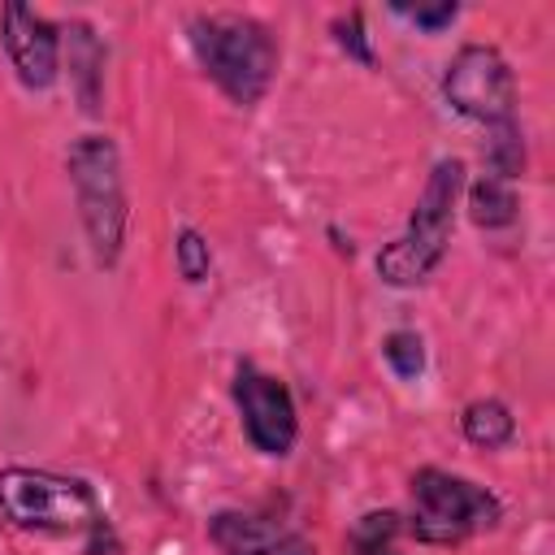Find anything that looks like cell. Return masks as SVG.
Returning <instances> with one entry per match:
<instances>
[{"mask_svg": "<svg viewBox=\"0 0 555 555\" xmlns=\"http://www.w3.org/2000/svg\"><path fill=\"white\" fill-rule=\"evenodd\" d=\"M382 356H386V364L395 369V377H403V382L421 377V369H425V343H421L416 330H395V334H386Z\"/></svg>", "mask_w": 555, "mask_h": 555, "instance_id": "obj_15", "label": "cell"}, {"mask_svg": "<svg viewBox=\"0 0 555 555\" xmlns=\"http://www.w3.org/2000/svg\"><path fill=\"white\" fill-rule=\"evenodd\" d=\"M208 538L221 555H317V546L264 516L251 512H217L208 525Z\"/></svg>", "mask_w": 555, "mask_h": 555, "instance_id": "obj_9", "label": "cell"}, {"mask_svg": "<svg viewBox=\"0 0 555 555\" xmlns=\"http://www.w3.org/2000/svg\"><path fill=\"white\" fill-rule=\"evenodd\" d=\"M403 516L395 512H364L347 533V555H399Z\"/></svg>", "mask_w": 555, "mask_h": 555, "instance_id": "obj_13", "label": "cell"}, {"mask_svg": "<svg viewBox=\"0 0 555 555\" xmlns=\"http://www.w3.org/2000/svg\"><path fill=\"white\" fill-rule=\"evenodd\" d=\"M65 65H69V87L82 104V113H100L104 104V48L87 22H69L65 30Z\"/></svg>", "mask_w": 555, "mask_h": 555, "instance_id": "obj_10", "label": "cell"}, {"mask_svg": "<svg viewBox=\"0 0 555 555\" xmlns=\"http://www.w3.org/2000/svg\"><path fill=\"white\" fill-rule=\"evenodd\" d=\"M468 217L473 225L481 230H499V225H512L516 221V191L512 182H499V178H481L468 186Z\"/></svg>", "mask_w": 555, "mask_h": 555, "instance_id": "obj_12", "label": "cell"}, {"mask_svg": "<svg viewBox=\"0 0 555 555\" xmlns=\"http://www.w3.org/2000/svg\"><path fill=\"white\" fill-rule=\"evenodd\" d=\"M330 30H334V43H338L347 56H356L360 65H373V48H369V35H364V22H360L356 9H351L347 17H338Z\"/></svg>", "mask_w": 555, "mask_h": 555, "instance_id": "obj_17", "label": "cell"}, {"mask_svg": "<svg viewBox=\"0 0 555 555\" xmlns=\"http://www.w3.org/2000/svg\"><path fill=\"white\" fill-rule=\"evenodd\" d=\"M69 182L78 195L82 230L95 264H117L126 234V191H121V156L108 134H82L69 147Z\"/></svg>", "mask_w": 555, "mask_h": 555, "instance_id": "obj_3", "label": "cell"}, {"mask_svg": "<svg viewBox=\"0 0 555 555\" xmlns=\"http://www.w3.org/2000/svg\"><path fill=\"white\" fill-rule=\"evenodd\" d=\"M460 425H464V438H468L473 447H486V451L507 447L512 434H516V421H512V412H507L499 399H477V403H468L464 416H460Z\"/></svg>", "mask_w": 555, "mask_h": 555, "instance_id": "obj_11", "label": "cell"}, {"mask_svg": "<svg viewBox=\"0 0 555 555\" xmlns=\"http://www.w3.org/2000/svg\"><path fill=\"white\" fill-rule=\"evenodd\" d=\"M0 520L35 533H78L100 525V499L82 477H65L48 468H4Z\"/></svg>", "mask_w": 555, "mask_h": 555, "instance_id": "obj_4", "label": "cell"}, {"mask_svg": "<svg viewBox=\"0 0 555 555\" xmlns=\"http://www.w3.org/2000/svg\"><path fill=\"white\" fill-rule=\"evenodd\" d=\"M191 48L204 74L243 108H251L278 69V48L256 17L243 13H199L191 17Z\"/></svg>", "mask_w": 555, "mask_h": 555, "instance_id": "obj_1", "label": "cell"}, {"mask_svg": "<svg viewBox=\"0 0 555 555\" xmlns=\"http://www.w3.org/2000/svg\"><path fill=\"white\" fill-rule=\"evenodd\" d=\"M416 26H425V30H442V26H451L455 22V13H460V4L455 0H442V4H412V9H403Z\"/></svg>", "mask_w": 555, "mask_h": 555, "instance_id": "obj_18", "label": "cell"}, {"mask_svg": "<svg viewBox=\"0 0 555 555\" xmlns=\"http://www.w3.org/2000/svg\"><path fill=\"white\" fill-rule=\"evenodd\" d=\"M460 186H464V165L455 156L438 160L416 208H412V221L408 230L386 243L377 251V273L382 282L390 286H416L425 282L438 260L447 256V243H451V225H455V199H460Z\"/></svg>", "mask_w": 555, "mask_h": 555, "instance_id": "obj_2", "label": "cell"}, {"mask_svg": "<svg viewBox=\"0 0 555 555\" xmlns=\"http://www.w3.org/2000/svg\"><path fill=\"white\" fill-rule=\"evenodd\" d=\"M486 165H490V178H499V182H512V178L525 169V139H520L516 121H499V126H490V139H486Z\"/></svg>", "mask_w": 555, "mask_h": 555, "instance_id": "obj_14", "label": "cell"}, {"mask_svg": "<svg viewBox=\"0 0 555 555\" xmlns=\"http://www.w3.org/2000/svg\"><path fill=\"white\" fill-rule=\"evenodd\" d=\"M234 403L243 412V429L256 451L264 455H286L295 447L299 421H295V399L282 377L260 373L256 364H238L234 373Z\"/></svg>", "mask_w": 555, "mask_h": 555, "instance_id": "obj_7", "label": "cell"}, {"mask_svg": "<svg viewBox=\"0 0 555 555\" xmlns=\"http://www.w3.org/2000/svg\"><path fill=\"white\" fill-rule=\"evenodd\" d=\"M173 256H178V273L186 278V282H204L208 278V269H212V251H208V243H204V234L199 230H178V243H173Z\"/></svg>", "mask_w": 555, "mask_h": 555, "instance_id": "obj_16", "label": "cell"}, {"mask_svg": "<svg viewBox=\"0 0 555 555\" xmlns=\"http://www.w3.org/2000/svg\"><path fill=\"white\" fill-rule=\"evenodd\" d=\"M499 516L503 503L486 486L442 468H421L412 477V520L403 529H412L429 546H455L481 529H494Z\"/></svg>", "mask_w": 555, "mask_h": 555, "instance_id": "obj_5", "label": "cell"}, {"mask_svg": "<svg viewBox=\"0 0 555 555\" xmlns=\"http://www.w3.org/2000/svg\"><path fill=\"white\" fill-rule=\"evenodd\" d=\"M442 91H447L451 108L464 113V117H473V121H486V126L512 121L516 78L507 69L503 52L490 48V43H464L455 52V61L447 65Z\"/></svg>", "mask_w": 555, "mask_h": 555, "instance_id": "obj_6", "label": "cell"}, {"mask_svg": "<svg viewBox=\"0 0 555 555\" xmlns=\"http://www.w3.org/2000/svg\"><path fill=\"white\" fill-rule=\"evenodd\" d=\"M0 35H4V52L22 78V87L43 91L56 82L61 69V35L48 17H39L26 4H4L0 13Z\"/></svg>", "mask_w": 555, "mask_h": 555, "instance_id": "obj_8", "label": "cell"}]
</instances>
